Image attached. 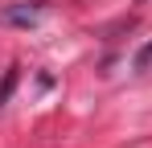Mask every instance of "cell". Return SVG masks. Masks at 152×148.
Returning a JSON list of instances; mask_svg holds the SVG:
<instances>
[{"mask_svg": "<svg viewBox=\"0 0 152 148\" xmlns=\"http://www.w3.org/2000/svg\"><path fill=\"white\" fill-rule=\"evenodd\" d=\"M45 17V4L41 0H25V4H8L4 12H0V21L4 25H17V29H33V25Z\"/></svg>", "mask_w": 152, "mask_h": 148, "instance_id": "6da1fadb", "label": "cell"}, {"mask_svg": "<svg viewBox=\"0 0 152 148\" xmlns=\"http://www.w3.org/2000/svg\"><path fill=\"white\" fill-rule=\"evenodd\" d=\"M12 82H17V70H8V74H4V86H0V103L8 99V91H12Z\"/></svg>", "mask_w": 152, "mask_h": 148, "instance_id": "7a4b0ae2", "label": "cell"}]
</instances>
